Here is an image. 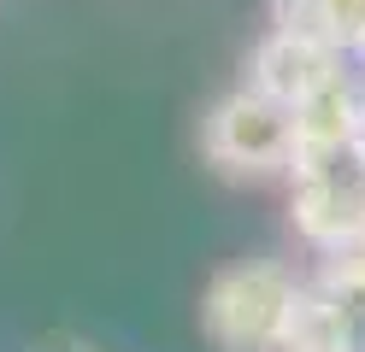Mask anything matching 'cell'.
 I'll return each instance as SVG.
<instances>
[{"mask_svg":"<svg viewBox=\"0 0 365 352\" xmlns=\"http://www.w3.org/2000/svg\"><path fill=\"white\" fill-rule=\"evenodd\" d=\"M247 88L265 94V100L289 117L294 147H318V141H348L354 135L359 100H354V88H348L341 59L324 53V47L271 36L259 53H254V82H247Z\"/></svg>","mask_w":365,"mask_h":352,"instance_id":"1","label":"cell"},{"mask_svg":"<svg viewBox=\"0 0 365 352\" xmlns=\"http://www.w3.org/2000/svg\"><path fill=\"white\" fill-rule=\"evenodd\" d=\"M289 299H294V282L283 265L242 258V265L218 270L207 282V294H200V335L218 352H271Z\"/></svg>","mask_w":365,"mask_h":352,"instance_id":"2","label":"cell"},{"mask_svg":"<svg viewBox=\"0 0 365 352\" xmlns=\"http://www.w3.org/2000/svg\"><path fill=\"white\" fill-rule=\"evenodd\" d=\"M294 223L307 241L336 247L365 235V153L348 141H318V147H294Z\"/></svg>","mask_w":365,"mask_h":352,"instance_id":"3","label":"cell"},{"mask_svg":"<svg viewBox=\"0 0 365 352\" xmlns=\"http://www.w3.org/2000/svg\"><path fill=\"white\" fill-rule=\"evenodd\" d=\"M200 147H207V159L224 176H277L294 159V129L265 94L242 88V94H230V100H218L207 112Z\"/></svg>","mask_w":365,"mask_h":352,"instance_id":"4","label":"cell"},{"mask_svg":"<svg viewBox=\"0 0 365 352\" xmlns=\"http://www.w3.org/2000/svg\"><path fill=\"white\" fill-rule=\"evenodd\" d=\"M271 23L289 41L324 47V53H348L365 47V0H271Z\"/></svg>","mask_w":365,"mask_h":352,"instance_id":"5","label":"cell"},{"mask_svg":"<svg viewBox=\"0 0 365 352\" xmlns=\"http://www.w3.org/2000/svg\"><path fill=\"white\" fill-rule=\"evenodd\" d=\"M271 352H348V317L318 288H294Z\"/></svg>","mask_w":365,"mask_h":352,"instance_id":"6","label":"cell"},{"mask_svg":"<svg viewBox=\"0 0 365 352\" xmlns=\"http://www.w3.org/2000/svg\"><path fill=\"white\" fill-rule=\"evenodd\" d=\"M312 288L324 294L348 323H365V235L324 247V270H318Z\"/></svg>","mask_w":365,"mask_h":352,"instance_id":"7","label":"cell"},{"mask_svg":"<svg viewBox=\"0 0 365 352\" xmlns=\"http://www.w3.org/2000/svg\"><path fill=\"white\" fill-rule=\"evenodd\" d=\"M354 147L365 153V100H359V112H354Z\"/></svg>","mask_w":365,"mask_h":352,"instance_id":"8","label":"cell"},{"mask_svg":"<svg viewBox=\"0 0 365 352\" xmlns=\"http://www.w3.org/2000/svg\"><path fill=\"white\" fill-rule=\"evenodd\" d=\"M348 352H365V323H348Z\"/></svg>","mask_w":365,"mask_h":352,"instance_id":"9","label":"cell"},{"mask_svg":"<svg viewBox=\"0 0 365 352\" xmlns=\"http://www.w3.org/2000/svg\"><path fill=\"white\" fill-rule=\"evenodd\" d=\"M36 352H88V346H77V341H48V346H36Z\"/></svg>","mask_w":365,"mask_h":352,"instance_id":"10","label":"cell"}]
</instances>
